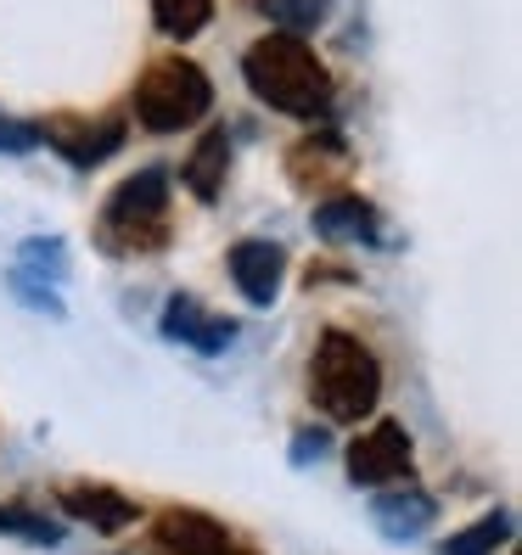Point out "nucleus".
<instances>
[{
    "label": "nucleus",
    "instance_id": "1",
    "mask_svg": "<svg viewBox=\"0 0 522 555\" xmlns=\"http://www.w3.org/2000/svg\"><path fill=\"white\" fill-rule=\"evenodd\" d=\"M242 79L265 107H276L287 118H304V124L332 113V95H338L315 46H304V35H281V28L276 35H258L242 51Z\"/></svg>",
    "mask_w": 522,
    "mask_h": 555
},
{
    "label": "nucleus",
    "instance_id": "2",
    "mask_svg": "<svg viewBox=\"0 0 522 555\" xmlns=\"http://www.w3.org/2000/svg\"><path fill=\"white\" fill-rule=\"evenodd\" d=\"M309 399L326 421L360 427L382 404V365L354 332H326L309 353Z\"/></svg>",
    "mask_w": 522,
    "mask_h": 555
},
{
    "label": "nucleus",
    "instance_id": "3",
    "mask_svg": "<svg viewBox=\"0 0 522 555\" xmlns=\"http://www.w3.org/2000/svg\"><path fill=\"white\" fill-rule=\"evenodd\" d=\"M169 203L175 197H169V175L163 169L129 175L107 197L102 219H96V247L113 253V258H152V253H163L169 236H175Z\"/></svg>",
    "mask_w": 522,
    "mask_h": 555
},
{
    "label": "nucleus",
    "instance_id": "4",
    "mask_svg": "<svg viewBox=\"0 0 522 555\" xmlns=\"http://www.w3.org/2000/svg\"><path fill=\"white\" fill-rule=\"evenodd\" d=\"M208 107H214V79L191 56H157L129 95V113L147 135H180V129L203 124Z\"/></svg>",
    "mask_w": 522,
    "mask_h": 555
},
{
    "label": "nucleus",
    "instance_id": "5",
    "mask_svg": "<svg viewBox=\"0 0 522 555\" xmlns=\"http://www.w3.org/2000/svg\"><path fill=\"white\" fill-rule=\"evenodd\" d=\"M40 129V146H51L62 163H74V169H96V163H107L124 135H129V124L118 113H51L35 124Z\"/></svg>",
    "mask_w": 522,
    "mask_h": 555
},
{
    "label": "nucleus",
    "instance_id": "6",
    "mask_svg": "<svg viewBox=\"0 0 522 555\" xmlns=\"http://www.w3.org/2000/svg\"><path fill=\"white\" fill-rule=\"evenodd\" d=\"M416 466V443L399 421H377L360 438L348 443V477L360 488H387V482H405Z\"/></svg>",
    "mask_w": 522,
    "mask_h": 555
},
{
    "label": "nucleus",
    "instance_id": "7",
    "mask_svg": "<svg viewBox=\"0 0 522 555\" xmlns=\"http://www.w3.org/2000/svg\"><path fill=\"white\" fill-rule=\"evenodd\" d=\"M354 175V152L348 141L338 135V129H315V135L304 141H292L287 146V180L298 185V191H320V197H332V191H343Z\"/></svg>",
    "mask_w": 522,
    "mask_h": 555
},
{
    "label": "nucleus",
    "instance_id": "8",
    "mask_svg": "<svg viewBox=\"0 0 522 555\" xmlns=\"http://www.w3.org/2000/svg\"><path fill=\"white\" fill-rule=\"evenodd\" d=\"M163 337L169 343H186V348H198V353H225L237 343V320L231 314H214V309H203L198 298H169L163 304Z\"/></svg>",
    "mask_w": 522,
    "mask_h": 555
},
{
    "label": "nucleus",
    "instance_id": "9",
    "mask_svg": "<svg viewBox=\"0 0 522 555\" xmlns=\"http://www.w3.org/2000/svg\"><path fill=\"white\" fill-rule=\"evenodd\" d=\"M231 281L253 309H270L281 298V281H287V253L281 242H237L231 247Z\"/></svg>",
    "mask_w": 522,
    "mask_h": 555
},
{
    "label": "nucleus",
    "instance_id": "10",
    "mask_svg": "<svg viewBox=\"0 0 522 555\" xmlns=\"http://www.w3.org/2000/svg\"><path fill=\"white\" fill-rule=\"evenodd\" d=\"M315 231L326 242H354V247H382V214L360 191H332L315 203Z\"/></svg>",
    "mask_w": 522,
    "mask_h": 555
},
{
    "label": "nucleus",
    "instance_id": "11",
    "mask_svg": "<svg viewBox=\"0 0 522 555\" xmlns=\"http://www.w3.org/2000/svg\"><path fill=\"white\" fill-rule=\"evenodd\" d=\"M56 505L68 511L74 521H90L96 533H124L129 521L141 516V505L124 500L118 488H107V482H68V488L56 494Z\"/></svg>",
    "mask_w": 522,
    "mask_h": 555
},
{
    "label": "nucleus",
    "instance_id": "12",
    "mask_svg": "<svg viewBox=\"0 0 522 555\" xmlns=\"http://www.w3.org/2000/svg\"><path fill=\"white\" fill-rule=\"evenodd\" d=\"M152 539H157L163 555H214V550L231 544V533H225L214 516L186 511V505L163 511V516H157V528H152Z\"/></svg>",
    "mask_w": 522,
    "mask_h": 555
},
{
    "label": "nucleus",
    "instance_id": "13",
    "mask_svg": "<svg viewBox=\"0 0 522 555\" xmlns=\"http://www.w3.org/2000/svg\"><path fill=\"white\" fill-rule=\"evenodd\" d=\"M225 175H231V129L214 124L208 135L191 146V157L180 163V180H186V191H191L198 203H219Z\"/></svg>",
    "mask_w": 522,
    "mask_h": 555
},
{
    "label": "nucleus",
    "instance_id": "14",
    "mask_svg": "<svg viewBox=\"0 0 522 555\" xmlns=\"http://www.w3.org/2000/svg\"><path fill=\"white\" fill-rule=\"evenodd\" d=\"M371 521H377L382 539L405 544V539H421V533H428L433 521H438V500L421 494V488H405V494H382V500L371 505Z\"/></svg>",
    "mask_w": 522,
    "mask_h": 555
},
{
    "label": "nucleus",
    "instance_id": "15",
    "mask_svg": "<svg viewBox=\"0 0 522 555\" xmlns=\"http://www.w3.org/2000/svg\"><path fill=\"white\" fill-rule=\"evenodd\" d=\"M152 7V23H157V35H169V40H198L203 28L214 23V0H147Z\"/></svg>",
    "mask_w": 522,
    "mask_h": 555
},
{
    "label": "nucleus",
    "instance_id": "16",
    "mask_svg": "<svg viewBox=\"0 0 522 555\" xmlns=\"http://www.w3.org/2000/svg\"><path fill=\"white\" fill-rule=\"evenodd\" d=\"M511 528H517V516L500 505V511H488V516H478L472 528H461V533H449L444 539V555H495L506 539H511Z\"/></svg>",
    "mask_w": 522,
    "mask_h": 555
},
{
    "label": "nucleus",
    "instance_id": "17",
    "mask_svg": "<svg viewBox=\"0 0 522 555\" xmlns=\"http://www.w3.org/2000/svg\"><path fill=\"white\" fill-rule=\"evenodd\" d=\"M0 533L28 539V544H62V521L35 511V505H23V500H7L0 505Z\"/></svg>",
    "mask_w": 522,
    "mask_h": 555
},
{
    "label": "nucleus",
    "instance_id": "18",
    "mask_svg": "<svg viewBox=\"0 0 522 555\" xmlns=\"http://www.w3.org/2000/svg\"><path fill=\"white\" fill-rule=\"evenodd\" d=\"M23 281H46V286H62L68 281V253H62V242H23L17 253V270Z\"/></svg>",
    "mask_w": 522,
    "mask_h": 555
},
{
    "label": "nucleus",
    "instance_id": "19",
    "mask_svg": "<svg viewBox=\"0 0 522 555\" xmlns=\"http://www.w3.org/2000/svg\"><path fill=\"white\" fill-rule=\"evenodd\" d=\"M258 7H265V17L281 28V35H309V28L326 23L332 0H258Z\"/></svg>",
    "mask_w": 522,
    "mask_h": 555
},
{
    "label": "nucleus",
    "instance_id": "20",
    "mask_svg": "<svg viewBox=\"0 0 522 555\" xmlns=\"http://www.w3.org/2000/svg\"><path fill=\"white\" fill-rule=\"evenodd\" d=\"M35 146H40V129H35V124L0 118V152H35Z\"/></svg>",
    "mask_w": 522,
    "mask_h": 555
},
{
    "label": "nucleus",
    "instance_id": "21",
    "mask_svg": "<svg viewBox=\"0 0 522 555\" xmlns=\"http://www.w3.org/2000/svg\"><path fill=\"white\" fill-rule=\"evenodd\" d=\"M326 454V433H315V427H304L298 438H292V461L298 466H309V461H320Z\"/></svg>",
    "mask_w": 522,
    "mask_h": 555
},
{
    "label": "nucleus",
    "instance_id": "22",
    "mask_svg": "<svg viewBox=\"0 0 522 555\" xmlns=\"http://www.w3.org/2000/svg\"><path fill=\"white\" fill-rule=\"evenodd\" d=\"M214 555H258V550H237V544H225V550H214Z\"/></svg>",
    "mask_w": 522,
    "mask_h": 555
}]
</instances>
